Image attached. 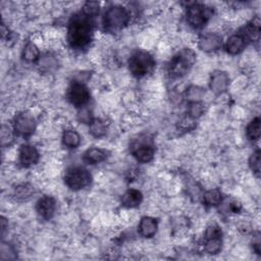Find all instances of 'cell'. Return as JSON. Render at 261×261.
I'll return each mask as SVG.
<instances>
[{
	"mask_svg": "<svg viewBox=\"0 0 261 261\" xmlns=\"http://www.w3.org/2000/svg\"><path fill=\"white\" fill-rule=\"evenodd\" d=\"M134 156L140 162H149L153 159L154 156V149L151 145L146 143L137 144L133 150Z\"/></svg>",
	"mask_w": 261,
	"mask_h": 261,
	"instance_id": "obj_15",
	"label": "cell"
},
{
	"mask_svg": "<svg viewBox=\"0 0 261 261\" xmlns=\"http://www.w3.org/2000/svg\"><path fill=\"white\" fill-rule=\"evenodd\" d=\"M98 13H99V4L98 3L89 2L86 3L85 6L83 7V14L90 18H94L95 16L98 15Z\"/></svg>",
	"mask_w": 261,
	"mask_h": 261,
	"instance_id": "obj_25",
	"label": "cell"
},
{
	"mask_svg": "<svg viewBox=\"0 0 261 261\" xmlns=\"http://www.w3.org/2000/svg\"><path fill=\"white\" fill-rule=\"evenodd\" d=\"M40 52L38 47L33 44V43H28L23 51V57L26 61L28 62H35L39 58Z\"/></svg>",
	"mask_w": 261,
	"mask_h": 261,
	"instance_id": "obj_21",
	"label": "cell"
},
{
	"mask_svg": "<svg viewBox=\"0 0 261 261\" xmlns=\"http://www.w3.org/2000/svg\"><path fill=\"white\" fill-rule=\"evenodd\" d=\"M62 142L63 145H65L69 148H77L81 143V137L76 130L68 129L63 133Z\"/></svg>",
	"mask_w": 261,
	"mask_h": 261,
	"instance_id": "obj_19",
	"label": "cell"
},
{
	"mask_svg": "<svg viewBox=\"0 0 261 261\" xmlns=\"http://www.w3.org/2000/svg\"><path fill=\"white\" fill-rule=\"evenodd\" d=\"M39 160L38 150L32 145H23L20 149V162L25 168H30L34 166Z\"/></svg>",
	"mask_w": 261,
	"mask_h": 261,
	"instance_id": "obj_10",
	"label": "cell"
},
{
	"mask_svg": "<svg viewBox=\"0 0 261 261\" xmlns=\"http://www.w3.org/2000/svg\"><path fill=\"white\" fill-rule=\"evenodd\" d=\"M157 232V222L152 217H143L139 224V233L145 238L153 237Z\"/></svg>",
	"mask_w": 261,
	"mask_h": 261,
	"instance_id": "obj_16",
	"label": "cell"
},
{
	"mask_svg": "<svg viewBox=\"0 0 261 261\" xmlns=\"http://www.w3.org/2000/svg\"><path fill=\"white\" fill-rule=\"evenodd\" d=\"M221 37L213 33H205L199 38V47L206 52H211L221 47Z\"/></svg>",
	"mask_w": 261,
	"mask_h": 261,
	"instance_id": "obj_12",
	"label": "cell"
},
{
	"mask_svg": "<svg viewBox=\"0 0 261 261\" xmlns=\"http://www.w3.org/2000/svg\"><path fill=\"white\" fill-rule=\"evenodd\" d=\"M154 67L153 57L145 51H137L132 55L128 61L130 73L135 77L141 78L151 72Z\"/></svg>",
	"mask_w": 261,
	"mask_h": 261,
	"instance_id": "obj_3",
	"label": "cell"
},
{
	"mask_svg": "<svg viewBox=\"0 0 261 261\" xmlns=\"http://www.w3.org/2000/svg\"><path fill=\"white\" fill-rule=\"evenodd\" d=\"M228 85H230V78L226 73L216 71L211 75L210 89L215 94L223 93L227 89Z\"/></svg>",
	"mask_w": 261,
	"mask_h": 261,
	"instance_id": "obj_11",
	"label": "cell"
},
{
	"mask_svg": "<svg viewBox=\"0 0 261 261\" xmlns=\"http://www.w3.org/2000/svg\"><path fill=\"white\" fill-rule=\"evenodd\" d=\"M211 17L212 10L203 5L198 4L192 5L187 13L188 23L195 29L203 28Z\"/></svg>",
	"mask_w": 261,
	"mask_h": 261,
	"instance_id": "obj_5",
	"label": "cell"
},
{
	"mask_svg": "<svg viewBox=\"0 0 261 261\" xmlns=\"http://www.w3.org/2000/svg\"><path fill=\"white\" fill-rule=\"evenodd\" d=\"M249 166H250L251 170H252L257 176H259V174H260V151H259V150H256V151L253 152V154L250 156Z\"/></svg>",
	"mask_w": 261,
	"mask_h": 261,
	"instance_id": "obj_27",
	"label": "cell"
},
{
	"mask_svg": "<svg viewBox=\"0 0 261 261\" xmlns=\"http://www.w3.org/2000/svg\"><path fill=\"white\" fill-rule=\"evenodd\" d=\"M221 230L216 224H211L207 227L204 236L205 250L209 254H217L221 250Z\"/></svg>",
	"mask_w": 261,
	"mask_h": 261,
	"instance_id": "obj_7",
	"label": "cell"
},
{
	"mask_svg": "<svg viewBox=\"0 0 261 261\" xmlns=\"http://www.w3.org/2000/svg\"><path fill=\"white\" fill-rule=\"evenodd\" d=\"M93 22L92 18L83 13L75 16L69 25L68 40L73 48L81 49L86 47L92 40Z\"/></svg>",
	"mask_w": 261,
	"mask_h": 261,
	"instance_id": "obj_1",
	"label": "cell"
},
{
	"mask_svg": "<svg viewBox=\"0 0 261 261\" xmlns=\"http://www.w3.org/2000/svg\"><path fill=\"white\" fill-rule=\"evenodd\" d=\"M246 46V40L241 34L233 35L226 41V51L230 54H238L240 53Z\"/></svg>",
	"mask_w": 261,
	"mask_h": 261,
	"instance_id": "obj_17",
	"label": "cell"
},
{
	"mask_svg": "<svg viewBox=\"0 0 261 261\" xmlns=\"http://www.w3.org/2000/svg\"><path fill=\"white\" fill-rule=\"evenodd\" d=\"M35 118L28 112L20 113L16 116L14 122L15 132L22 136H29L35 130Z\"/></svg>",
	"mask_w": 261,
	"mask_h": 261,
	"instance_id": "obj_9",
	"label": "cell"
},
{
	"mask_svg": "<svg viewBox=\"0 0 261 261\" xmlns=\"http://www.w3.org/2000/svg\"><path fill=\"white\" fill-rule=\"evenodd\" d=\"M196 60L194 51L189 48H185L173 57L169 64V73L174 78H181L185 76Z\"/></svg>",
	"mask_w": 261,
	"mask_h": 261,
	"instance_id": "obj_2",
	"label": "cell"
},
{
	"mask_svg": "<svg viewBox=\"0 0 261 261\" xmlns=\"http://www.w3.org/2000/svg\"><path fill=\"white\" fill-rule=\"evenodd\" d=\"M7 227H8L7 219H6L5 217H3V218H2V235H3V236L5 235V232H6V230H7Z\"/></svg>",
	"mask_w": 261,
	"mask_h": 261,
	"instance_id": "obj_31",
	"label": "cell"
},
{
	"mask_svg": "<svg viewBox=\"0 0 261 261\" xmlns=\"http://www.w3.org/2000/svg\"><path fill=\"white\" fill-rule=\"evenodd\" d=\"M14 140V132L10 126L4 125L2 129V142L3 145H8Z\"/></svg>",
	"mask_w": 261,
	"mask_h": 261,
	"instance_id": "obj_29",
	"label": "cell"
},
{
	"mask_svg": "<svg viewBox=\"0 0 261 261\" xmlns=\"http://www.w3.org/2000/svg\"><path fill=\"white\" fill-rule=\"evenodd\" d=\"M33 194H34V188L28 184L19 186L15 191L16 198L21 199V200H26V199L30 198Z\"/></svg>",
	"mask_w": 261,
	"mask_h": 261,
	"instance_id": "obj_24",
	"label": "cell"
},
{
	"mask_svg": "<svg viewBox=\"0 0 261 261\" xmlns=\"http://www.w3.org/2000/svg\"><path fill=\"white\" fill-rule=\"evenodd\" d=\"M68 98L73 105L77 107H82L86 105L90 100V93L88 88L84 84L75 82L71 85L69 89Z\"/></svg>",
	"mask_w": 261,
	"mask_h": 261,
	"instance_id": "obj_8",
	"label": "cell"
},
{
	"mask_svg": "<svg viewBox=\"0 0 261 261\" xmlns=\"http://www.w3.org/2000/svg\"><path fill=\"white\" fill-rule=\"evenodd\" d=\"M80 119L82 121H85V122H91L92 119H91V115L89 114V111L87 109H84L80 112Z\"/></svg>",
	"mask_w": 261,
	"mask_h": 261,
	"instance_id": "obj_30",
	"label": "cell"
},
{
	"mask_svg": "<svg viewBox=\"0 0 261 261\" xmlns=\"http://www.w3.org/2000/svg\"><path fill=\"white\" fill-rule=\"evenodd\" d=\"M106 133V125L101 119H93L90 122V134L95 138H100Z\"/></svg>",
	"mask_w": 261,
	"mask_h": 261,
	"instance_id": "obj_20",
	"label": "cell"
},
{
	"mask_svg": "<svg viewBox=\"0 0 261 261\" xmlns=\"http://www.w3.org/2000/svg\"><path fill=\"white\" fill-rule=\"evenodd\" d=\"M105 158H106V153L99 148H91L87 150L84 155V159L88 163H90V165H97V163L104 161Z\"/></svg>",
	"mask_w": 261,
	"mask_h": 261,
	"instance_id": "obj_18",
	"label": "cell"
},
{
	"mask_svg": "<svg viewBox=\"0 0 261 261\" xmlns=\"http://www.w3.org/2000/svg\"><path fill=\"white\" fill-rule=\"evenodd\" d=\"M261 134L260 128V118L256 117L254 118L247 126V136L251 140H259Z\"/></svg>",
	"mask_w": 261,
	"mask_h": 261,
	"instance_id": "obj_23",
	"label": "cell"
},
{
	"mask_svg": "<svg viewBox=\"0 0 261 261\" xmlns=\"http://www.w3.org/2000/svg\"><path fill=\"white\" fill-rule=\"evenodd\" d=\"M203 95H204V91L201 88L196 86L191 87L187 92V96L190 100H192V102L199 101L203 97Z\"/></svg>",
	"mask_w": 261,
	"mask_h": 261,
	"instance_id": "obj_28",
	"label": "cell"
},
{
	"mask_svg": "<svg viewBox=\"0 0 261 261\" xmlns=\"http://www.w3.org/2000/svg\"><path fill=\"white\" fill-rule=\"evenodd\" d=\"M55 200L49 196H44L37 202V212L44 219H50L55 212Z\"/></svg>",
	"mask_w": 261,
	"mask_h": 261,
	"instance_id": "obj_13",
	"label": "cell"
},
{
	"mask_svg": "<svg viewBox=\"0 0 261 261\" xmlns=\"http://www.w3.org/2000/svg\"><path fill=\"white\" fill-rule=\"evenodd\" d=\"M204 111V106L202 103H200L199 101L196 102H191L190 106H189V115L192 118H196L199 117L202 115Z\"/></svg>",
	"mask_w": 261,
	"mask_h": 261,
	"instance_id": "obj_26",
	"label": "cell"
},
{
	"mask_svg": "<svg viewBox=\"0 0 261 261\" xmlns=\"http://www.w3.org/2000/svg\"><path fill=\"white\" fill-rule=\"evenodd\" d=\"M129 20L127 11L119 6L109 8L104 15V26L109 31H117L122 29Z\"/></svg>",
	"mask_w": 261,
	"mask_h": 261,
	"instance_id": "obj_4",
	"label": "cell"
},
{
	"mask_svg": "<svg viewBox=\"0 0 261 261\" xmlns=\"http://www.w3.org/2000/svg\"><path fill=\"white\" fill-rule=\"evenodd\" d=\"M203 201L206 205L216 206L222 201V196L218 190H209L203 196Z\"/></svg>",
	"mask_w": 261,
	"mask_h": 261,
	"instance_id": "obj_22",
	"label": "cell"
},
{
	"mask_svg": "<svg viewBox=\"0 0 261 261\" xmlns=\"http://www.w3.org/2000/svg\"><path fill=\"white\" fill-rule=\"evenodd\" d=\"M64 182L72 190H81L91 183V175L83 168L70 169L64 176Z\"/></svg>",
	"mask_w": 261,
	"mask_h": 261,
	"instance_id": "obj_6",
	"label": "cell"
},
{
	"mask_svg": "<svg viewBox=\"0 0 261 261\" xmlns=\"http://www.w3.org/2000/svg\"><path fill=\"white\" fill-rule=\"evenodd\" d=\"M143 201V195L139 190L129 189L127 190L121 199V203L123 206L128 208H134L139 206Z\"/></svg>",
	"mask_w": 261,
	"mask_h": 261,
	"instance_id": "obj_14",
	"label": "cell"
}]
</instances>
